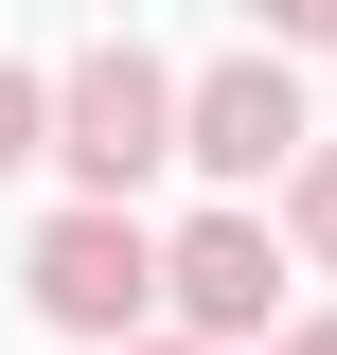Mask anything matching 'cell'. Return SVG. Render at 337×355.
<instances>
[{
  "mask_svg": "<svg viewBox=\"0 0 337 355\" xmlns=\"http://www.w3.org/2000/svg\"><path fill=\"white\" fill-rule=\"evenodd\" d=\"M53 125H71V178H89V214H107V196H125V178H142V160L178 142V89L142 71V53H89Z\"/></svg>",
  "mask_w": 337,
  "mask_h": 355,
  "instance_id": "obj_1",
  "label": "cell"
},
{
  "mask_svg": "<svg viewBox=\"0 0 337 355\" xmlns=\"http://www.w3.org/2000/svg\"><path fill=\"white\" fill-rule=\"evenodd\" d=\"M142 284H160V249H142L125 214H53L36 231V320H71V338H125Z\"/></svg>",
  "mask_w": 337,
  "mask_h": 355,
  "instance_id": "obj_2",
  "label": "cell"
},
{
  "mask_svg": "<svg viewBox=\"0 0 337 355\" xmlns=\"http://www.w3.org/2000/svg\"><path fill=\"white\" fill-rule=\"evenodd\" d=\"M160 284L213 320V338H249V320H266V284H284V249H266L249 214H213V231H178V266H160Z\"/></svg>",
  "mask_w": 337,
  "mask_h": 355,
  "instance_id": "obj_3",
  "label": "cell"
},
{
  "mask_svg": "<svg viewBox=\"0 0 337 355\" xmlns=\"http://www.w3.org/2000/svg\"><path fill=\"white\" fill-rule=\"evenodd\" d=\"M178 142H196L213 178H266V160L302 142V107H284V71H213L196 107H178Z\"/></svg>",
  "mask_w": 337,
  "mask_h": 355,
  "instance_id": "obj_4",
  "label": "cell"
},
{
  "mask_svg": "<svg viewBox=\"0 0 337 355\" xmlns=\"http://www.w3.org/2000/svg\"><path fill=\"white\" fill-rule=\"evenodd\" d=\"M0 160H36V71H0Z\"/></svg>",
  "mask_w": 337,
  "mask_h": 355,
  "instance_id": "obj_5",
  "label": "cell"
},
{
  "mask_svg": "<svg viewBox=\"0 0 337 355\" xmlns=\"http://www.w3.org/2000/svg\"><path fill=\"white\" fill-rule=\"evenodd\" d=\"M284 355H337V320H320V338H284Z\"/></svg>",
  "mask_w": 337,
  "mask_h": 355,
  "instance_id": "obj_6",
  "label": "cell"
},
{
  "mask_svg": "<svg viewBox=\"0 0 337 355\" xmlns=\"http://www.w3.org/2000/svg\"><path fill=\"white\" fill-rule=\"evenodd\" d=\"M320 231H337V178H320Z\"/></svg>",
  "mask_w": 337,
  "mask_h": 355,
  "instance_id": "obj_7",
  "label": "cell"
}]
</instances>
